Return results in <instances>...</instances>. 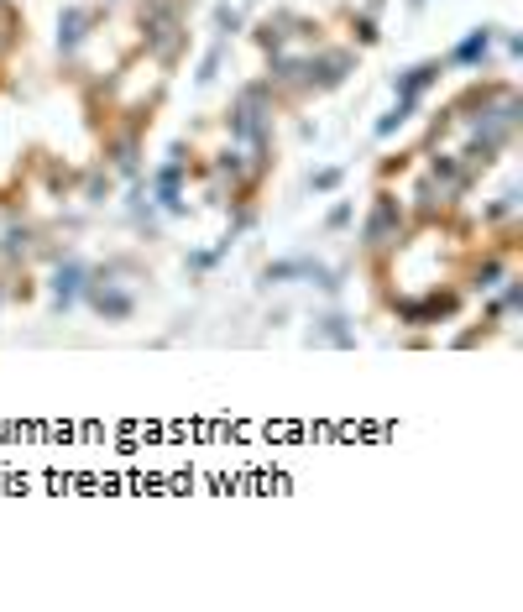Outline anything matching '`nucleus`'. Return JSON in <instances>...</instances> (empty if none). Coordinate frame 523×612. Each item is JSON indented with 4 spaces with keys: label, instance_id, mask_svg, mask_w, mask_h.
I'll return each mask as SVG.
<instances>
[{
    "label": "nucleus",
    "instance_id": "nucleus-1",
    "mask_svg": "<svg viewBox=\"0 0 523 612\" xmlns=\"http://www.w3.org/2000/svg\"><path fill=\"white\" fill-rule=\"evenodd\" d=\"M361 241H367V252L372 257H388L393 246H403V204L382 189L377 204H372V220H367V231H361Z\"/></svg>",
    "mask_w": 523,
    "mask_h": 612
},
{
    "label": "nucleus",
    "instance_id": "nucleus-2",
    "mask_svg": "<svg viewBox=\"0 0 523 612\" xmlns=\"http://www.w3.org/2000/svg\"><path fill=\"white\" fill-rule=\"evenodd\" d=\"M142 27H147V48L157 53V63H178L184 53V21L173 6H142Z\"/></svg>",
    "mask_w": 523,
    "mask_h": 612
},
{
    "label": "nucleus",
    "instance_id": "nucleus-3",
    "mask_svg": "<svg viewBox=\"0 0 523 612\" xmlns=\"http://www.w3.org/2000/svg\"><path fill=\"white\" fill-rule=\"evenodd\" d=\"M84 293H89V304H95V314H100V320H110V325H121V320H131V314H136V293L116 283V272H89Z\"/></svg>",
    "mask_w": 523,
    "mask_h": 612
},
{
    "label": "nucleus",
    "instance_id": "nucleus-4",
    "mask_svg": "<svg viewBox=\"0 0 523 612\" xmlns=\"http://www.w3.org/2000/svg\"><path fill=\"white\" fill-rule=\"evenodd\" d=\"M461 309L456 293H429V299H403L398 304V320L403 325H435V320H450Z\"/></svg>",
    "mask_w": 523,
    "mask_h": 612
},
{
    "label": "nucleus",
    "instance_id": "nucleus-5",
    "mask_svg": "<svg viewBox=\"0 0 523 612\" xmlns=\"http://www.w3.org/2000/svg\"><path fill=\"white\" fill-rule=\"evenodd\" d=\"M84 283H89V267H84V262H74V257L58 262V272H53V309H58V314L74 309L79 293H84Z\"/></svg>",
    "mask_w": 523,
    "mask_h": 612
},
{
    "label": "nucleus",
    "instance_id": "nucleus-6",
    "mask_svg": "<svg viewBox=\"0 0 523 612\" xmlns=\"http://www.w3.org/2000/svg\"><path fill=\"white\" fill-rule=\"evenodd\" d=\"M89 21H95V11H79V6H68V11L58 16V48H63V53H74L79 42L89 37Z\"/></svg>",
    "mask_w": 523,
    "mask_h": 612
},
{
    "label": "nucleus",
    "instance_id": "nucleus-7",
    "mask_svg": "<svg viewBox=\"0 0 523 612\" xmlns=\"http://www.w3.org/2000/svg\"><path fill=\"white\" fill-rule=\"evenodd\" d=\"M435 79H440V63H419V68H408V74H398L393 89H398V100H419Z\"/></svg>",
    "mask_w": 523,
    "mask_h": 612
},
{
    "label": "nucleus",
    "instance_id": "nucleus-8",
    "mask_svg": "<svg viewBox=\"0 0 523 612\" xmlns=\"http://www.w3.org/2000/svg\"><path fill=\"white\" fill-rule=\"evenodd\" d=\"M105 157H110V168H116V173H136V168H142V163H136V157H142V142H136V131L116 136V142L105 147Z\"/></svg>",
    "mask_w": 523,
    "mask_h": 612
},
{
    "label": "nucleus",
    "instance_id": "nucleus-9",
    "mask_svg": "<svg viewBox=\"0 0 523 612\" xmlns=\"http://www.w3.org/2000/svg\"><path fill=\"white\" fill-rule=\"evenodd\" d=\"M492 53V32H471L456 53H450V63H461V68H476V63H487Z\"/></svg>",
    "mask_w": 523,
    "mask_h": 612
},
{
    "label": "nucleus",
    "instance_id": "nucleus-10",
    "mask_svg": "<svg viewBox=\"0 0 523 612\" xmlns=\"http://www.w3.org/2000/svg\"><path fill=\"white\" fill-rule=\"evenodd\" d=\"M309 340H330V346H356V335L346 330V320H340V314H325V320H314Z\"/></svg>",
    "mask_w": 523,
    "mask_h": 612
},
{
    "label": "nucleus",
    "instance_id": "nucleus-11",
    "mask_svg": "<svg viewBox=\"0 0 523 612\" xmlns=\"http://www.w3.org/2000/svg\"><path fill=\"white\" fill-rule=\"evenodd\" d=\"M503 278H508V267L497 262V257H487L482 267L471 272V288H476V293H487V288H497V283H503Z\"/></svg>",
    "mask_w": 523,
    "mask_h": 612
},
{
    "label": "nucleus",
    "instance_id": "nucleus-12",
    "mask_svg": "<svg viewBox=\"0 0 523 612\" xmlns=\"http://www.w3.org/2000/svg\"><path fill=\"white\" fill-rule=\"evenodd\" d=\"M0 252H6V257H32V231H27V225H11Z\"/></svg>",
    "mask_w": 523,
    "mask_h": 612
},
{
    "label": "nucleus",
    "instance_id": "nucleus-13",
    "mask_svg": "<svg viewBox=\"0 0 523 612\" xmlns=\"http://www.w3.org/2000/svg\"><path fill=\"white\" fill-rule=\"evenodd\" d=\"M340 178H346V173H340V168H320V173L309 178V189H320V194H330V189H340Z\"/></svg>",
    "mask_w": 523,
    "mask_h": 612
},
{
    "label": "nucleus",
    "instance_id": "nucleus-14",
    "mask_svg": "<svg viewBox=\"0 0 523 612\" xmlns=\"http://www.w3.org/2000/svg\"><path fill=\"white\" fill-rule=\"evenodd\" d=\"M215 257H220V252H194V257H189V267H194V272H210V267H215Z\"/></svg>",
    "mask_w": 523,
    "mask_h": 612
},
{
    "label": "nucleus",
    "instance_id": "nucleus-15",
    "mask_svg": "<svg viewBox=\"0 0 523 612\" xmlns=\"http://www.w3.org/2000/svg\"><path fill=\"white\" fill-rule=\"evenodd\" d=\"M346 220H351V204H335V210H330V225L340 231V225H346Z\"/></svg>",
    "mask_w": 523,
    "mask_h": 612
}]
</instances>
